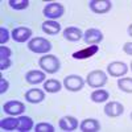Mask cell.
Here are the masks:
<instances>
[{"mask_svg":"<svg viewBox=\"0 0 132 132\" xmlns=\"http://www.w3.org/2000/svg\"><path fill=\"white\" fill-rule=\"evenodd\" d=\"M38 66L41 68L42 71H45L48 74H54L57 73L61 68V62L58 60V57L48 54V56H42L38 60Z\"/></svg>","mask_w":132,"mask_h":132,"instance_id":"cell-1","label":"cell"},{"mask_svg":"<svg viewBox=\"0 0 132 132\" xmlns=\"http://www.w3.org/2000/svg\"><path fill=\"white\" fill-rule=\"evenodd\" d=\"M52 48V42L44 37H35L28 41V49L37 54H48Z\"/></svg>","mask_w":132,"mask_h":132,"instance_id":"cell-2","label":"cell"},{"mask_svg":"<svg viewBox=\"0 0 132 132\" xmlns=\"http://www.w3.org/2000/svg\"><path fill=\"white\" fill-rule=\"evenodd\" d=\"M107 79H108V77L104 71L94 70V71H90L89 74H87L86 83L90 87H93V89H101V87H103L107 83Z\"/></svg>","mask_w":132,"mask_h":132,"instance_id":"cell-3","label":"cell"},{"mask_svg":"<svg viewBox=\"0 0 132 132\" xmlns=\"http://www.w3.org/2000/svg\"><path fill=\"white\" fill-rule=\"evenodd\" d=\"M42 13L48 20H56V19H60L63 16L65 7L61 3H49L44 7Z\"/></svg>","mask_w":132,"mask_h":132,"instance_id":"cell-4","label":"cell"},{"mask_svg":"<svg viewBox=\"0 0 132 132\" xmlns=\"http://www.w3.org/2000/svg\"><path fill=\"white\" fill-rule=\"evenodd\" d=\"M83 86H85V81L79 75H75V74L68 75V77H65V79H63V87L68 91H71V93L81 91L83 89Z\"/></svg>","mask_w":132,"mask_h":132,"instance_id":"cell-5","label":"cell"},{"mask_svg":"<svg viewBox=\"0 0 132 132\" xmlns=\"http://www.w3.org/2000/svg\"><path fill=\"white\" fill-rule=\"evenodd\" d=\"M103 38L104 36L102 30H99L96 28H90L83 33V40L87 45H98V44H101L103 41Z\"/></svg>","mask_w":132,"mask_h":132,"instance_id":"cell-6","label":"cell"},{"mask_svg":"<svg viewBox=\"0 0 132 132\" xmlns=\"http://www.w3.org/2000/svg\"><path fill=\"white\" fill-rule=\"evenodd\" d=\"M107 73L111 77L119 78V77H123L128 73V66H127V63H124L122 61H114L111 63H108Z\"/></svg>","mask_w":132,"mask_h":132,"instance_id":"cell-7","label":"cell"},{"mask_svg":"<svg viewBox=\"0 0 132 132\" xmlns=\"http://www.w3.org/2000/svg\"><path fill=\"white\" fill-rule=\"evenodd\" d=\"M89 7L94 13L104 15V13L111 11L112 3L110 2V0H91V2L89 3Z\"/></svg>","mask_w":132,"mask_h":132,"instance_id":"cell-8","label":"cell"},{"mask_svg":"<svg viewBox=\"0 0 132 132\" xmlns=\"http://www.w3.org/2000/svg\"><path fill=\"white\" fill-rule=\"evenodd\" d=\"M3 111L11 116H16V115H21L24 114L25 111V104L23 102H19V101H11L4 103L3 106Z\"/></svg>","mask_w":132,"mask_h":132,"instance_id":"cell-9","label":"cell"},{"mask_svg":"<svg viewBox=\"0 0 132 132\" xmlns=\"http://www.w3.org/2000/svg\"><path fill=\"white\" fill-rule=\"evenodd\" d=\"M33 32L32 29L29 28H25V27H19V28H15L12 30V33H11V36H12V38L16 41V42H27L28 40H32Z\"/></svg>","mask_w":132,"mask_h":132,"instance_id":"cell-10","label":"cell"},{"mask_svg":"<svg viewBox=\"0 0 132 132\" xmlns=\"http://www.w3.org/2000/svg\"><path fill=\"white\" fill-rule=\"evenodd\" d=\"M124 112V106L119 102H108L104 106V114L108 118H119Z\"/></svg>","mask_w":132,"mask_h":132,"instance_id":"cell-11","label":"cell"},{"mask_svg":"<svg viewBox=\"0 0 132 132\" xmlns=\"http://www.w3.org/2000/svg\"><path fill=\"white\" fill-rule=\"evenodd\" d=\"M60 128L62 131H66V132H73L78 128L79 123L74 116H63L60 119Z\"/></svg>","mask_w":132,"mask_h":132,"instance_id":"cell-12","label":"cell"},{"mask_svg":"<svg viewBox=\"0 0 132 132\" xmlns=\"http://www.w3.org/2000/svg\"><path fill=\"white\" fill-rule=\"evenodd\" d=\"M46 73L41 70H30L25 74V81L29 85H38L41 82H45Z\"/></svg>","mask_w":132,"mask_h":132,"instance_id":"cell-13","label":"cell"},{"mask_svg":"<svg viewBox=\"0 0 132 132\" xmlns=\"http://www.w3.org/2000/svg\"><path fill=\"white\" fill-rule=\"evenodd\" d=\"M25 99H27V102L32 104L41 103L45 99V91H42L40 89H30L25 93Z\"/></svg>","mask_w":132,"mask_h":132,"instance_id":"cell-14","label":"cell"},{"mask_svg":"<svg viewBox=\"0 0 132 132\" xmlns=\"http://www.w3.org/2000/svg\"><path fill=\"white\" fill-rule=\"evenodd\" d=\"M99 50V46L98 45H89L87 48L82 49V50H78L73 53V58L74 60H86V58H90L93 56H95V54L98 53Z\"/></svg>","mask_w":132,"mask_h":132,"instance_id":"cell-15","label":"cell"},{"mask_svg":"<svg viewBox=\"0 0 132 132\" xmlns=\"http://www.w3.org/2000/svg\"><path fill=\"white\" fill-rule=\"evenodd\" d=\"M63 38L70 42H77L83 38V32L77 27H69L63 30Z\"/></svg>","mask_w":132,"mask_h":132,"instance_id":"cell-16","label":"cell"},{"mask_svg":"<svg viewBox=\"0 0 132 132\" xmlns=\"http://www.w3.org/2000/svg\"><path fill=\"white\" fill-rule=\"evenodd\" d=\"M79 129L82 132H98L101 131V123L96 119H85L79 124Z\"/></svg>","mask_w":132,"mask_h":132,"instance_id":"cell-17","label":"cell"},{"mask_svg":"<svg viewBox=\"0 0 132 132\" xmlns=\"http://www.w3.org/2000/svg\"><path fill=\"white\" fill-rule=\"evenodd\" d=\"M42 30L46 33V35H50V36H56L60 33L61 30V24H58L57 21L54 20H46L42 23Z\"/></svg>","mask_w":132,"mask_h":132,"instance_id":"cell-18","label":"cell"},{"mask_svg":"<svg viewBox=\"0 0 132 132\" xmlns=\"http://www.w3.org/2000/svg\"><path fill=\"white\" fill-rule=\"evenodd\" d=\"M17 126H19V118H5V119H2L0 122V128L3 131H17Z\"/></svg>","mask_w":132,"mask_h":132,"instance_id":"cell-19","label":"cell"},{"mask_svg":"<svg viewBox=\"0 0 132 132\" xmlns=\"http://www.w3.org/2000/svg\"><path fill=\"white\" fill-rule=\"evenodd\" d=\"M62 89V85L60 81L57 79H48L44 82V90L49 94H56V93H60Z\"/></svg>","mask_w":132,"mask_h":132,"instance_id":"cell-20","label":"cell"},{"mask_svg":"<svg viewBox=\"0 0 132 132\" xmlns=\"http://www.w3.org/2000/svg\"><path fill=\"white\" fill-rule=\"evenodd\" d=\"M33 119L30 116H20L19 118V126L17 131L19 132H29L33 128Z\"/></svg>","mask_w":132,"mask_h":132,"instance_id":"cell-21","label":"cell"},{"mask_svg":"<svg viewBox=\"0 0 132 132\" xmlns=\"http://www.w3.org/2000/svg\"><path fill=\"white\" fill-rule=\"evenodd\" d=\"M108 98H110L108 91H106V90H103V89H96V90L93 91L91 95H90V99H91L94 103H103V102L107 101Z\"/></svg>","mask_w":132,"mask_h":132,"instance_id":"cell-22","label":"cell"},{"mask_svg":"<svg viewBox=\"0 0 132 132\" xmlns=\"http://www.w3.org/2000/svg\"><path fill=\"white\" fill-rule=\"evenodd\" d=\"M118 87L120 91L132 94V78H120L118 81Z\"/></svg>","mask_w":132,"mask_h":132,"instance_id":"cell-23","label":"cell"},{"mask_svg":"<svg viewBox=\"0 0 132 132\" xmlns=\"http://www.w3.org/2000/svg\"><path fill=\"white\" fill-rule=\"evenodd\" d=\"M8 4L15 11H23L29 7V0H8Z\"/></svg>","mask_w":132,"mask_h":132,"instance_id":"cell-24","label":"cell"},{"mask_svg":"<svg viewBox=\"0 0 132 132\" xmlns=\"http://www.w3.org/2000/svg\"><path fill=\"white\" fill-rule=\"evenodd\" d=\"M35 131L36 132H54V127L49 123H38L36 127H35Z\"/></svg>","mask_w":132,"mask_h":132,"instance_id":"cell-25","label":"cell"},{"mask_svg":"<svg viewBox=\"0 0 132 132\" xmlns=\"http://www.w3.org/2000/svg\"><path fill=\"white\" fill-rule=\"evenodd\" d=\"M9 40V32L5 29V28H0V44L4 45V44Z\"/></svg>","mask_w":132,"mask_h":132,"instance_id":"cell-26","label":"cell"},{"mask_svg":"<svg viewBox=\"0 0 132 132\" xmlns=\"http://www.w3.org/2000/svg\"><path fill=\"white\" fill-rule=\"evenodd\" d=\"M11 56H12V50L9 48L4 45L0 46V58H11Z\"/></svg>","mask_w":132,"mask_h":132,"instance_id":"cell-27","label":"cell"},{"mask_svg":"<svg viewBox=\"0 0 132 132\" xmlns=\"http://www.w3.org/2000/svg\"><path fill=\"white\" fill-rule=\"evenodd\" d=\"M12 65V61L9 58H0V70H7L11 68Z\"/></svg>","mask_w":132,"mask_h":132,"instance_id":"cell-28","label":"cell"},{"mask_svg":"<svg viewBox=\"0 0 132 132\" xmlns=\"http://www.w3.org/2000/svg\"><path fill=\"white\" fill-rule=\"evenodd\" d=\"M9 89V82L5 78H0V94L7 93Z\"/></svg>","mask_w":132,"mask_h":132,"instance_id":"cell-29","label":"cell"},{"mask_svg":"<svg viewBox=\"0 0 132 132\" xmlns=\"http://www.w3.org/2000/svg\"><path fill=\"white\" fill-rule=\"evenodd\" d=\"M123 52L126 54H128V56H132V42L131 41L126 42L124 45H123Z\"/></svg>","mask_w":132,"mask_h":132,"instance_id":"cell-30","label":"cell"},{"mask_svg":"<svg viewBox=\"0 0 132 132\" xmlns=\"http://www.w3.org/2000/svg\"><path fill=\"white\" fill-rule=\"evenodd\" d=\"M128 35H129V36L132 37V24H131V25L128 27Z\"/></svg>","mask_w":132,"mask_h":132,"instance_id":"cell-31","label":"cell"},{"mask_svg":"<svg viewBox=\"0 0 132 132\" xmlns=\"http://www.w3.org/2000/svg\"><path fill=\"white\" fill-rule=\"evenodd\" d=\"M131 70H132V62H131Z\"/></svg>","mask_w":132,"mask_h":132,"instance_id":"cell-32","label":"cell"},{"mask_svg":"<svg viewBox=\"0 0 132 132\" xmlns=\"http://www.w3.org/2000/svg\"><path fill=\"white\" fill-rule=\"evenodd\" d=\"M131 119H132V112H131Z\"/></svg>","mask_w":132,"mask_h":132,"instance_id":"cell-33","label":"cell"}]
</instances>
